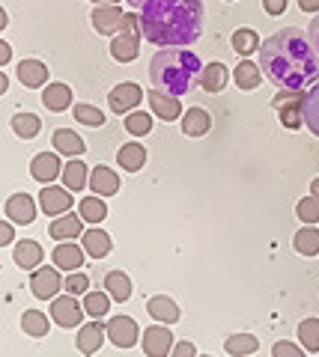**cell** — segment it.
Wrapping results in <instances>:
<instances>
[{
    "label": "cell",
    "instance_id": "cell-1",
    "mask_svg": "<svg viewBox=\"0 0 319 357\" xmlns=\"http://www.w3.org/2000/svg\"><path fill=\"white\" fill-rule=\"evenodd\" d=\"M260 69L281 93H307L319 84V51L304 30L287 27L260 45Z\"/></svg>",
    "mask_w": 319,
    "mask_h": 357
},
{
    "label": "cell",
    "instance_id": "cell-2",
    "mask_svg": "<svg viewBox=\"0 0 319 357\" xmlns=\"http://www.w3.org/2000/svg\"><path fill=\"white\" fill-rule=\"evenodd\" d=\"M144 39L158 48H185L203 36V0H149L140 6Z\"/></svg>",
    "mask_w": 319,
    "mask_h": 357
},
{
    "label": "cell",
    "instance_id": "cell-3",
    "mask_svg": "<svg viewBox=\"0 0 319 357\" xmlns=\"http://www.w3.org/2000/svg\"><path fill=\"white\" fill-rule=\"evenodd\" d=\"M203 69L206 66L194 51L164 48L149 63V81H152V89H158L164 96H188L200 84Z\"/></svg>",
    "mask_w": 319,
    "mask_h": 357
},
{
    "label": "cell",
    "instance_id": "cell-4",
    "mask_svg": "<svg viewBox=\"0 0 319 357\" xmlns=\"http://www.w3.org/2000/svg\"><path fill=\"white\" fill-rule=\"evenodd\" d=\"M140 36H144L140 15H126L123 18V27H119V36L111 42V57L117 63L138 60V54H140Z\"/></svg>",
    "mask_w": 319,
    "mask_h": 357
},
{
    "label": "cell",
    "instance_id": "cell-5",
    "mask_svg": "<svg viewBox=\"0 0 319 357\" xmlns=\"http://www.w3.org/2000/svg\"><path fill=\"white\" fill-rule=\"evenodd\" d=\"M84 312H87V310L78 304V301H75L72 292L51 298V319L57 321L60 328H78L81 319H84Z\"/></svg>",
    "mask_w": 319,
    "mask_h": 357
},
{
    "label": "cell",
    "instance_id": "cell-6",
    "mask_svg": "<svg viewBox=\"0 0 319 357\" xmlns=\"http://www.w3.org/2000/svg\"><path fill=\"white\" fill-rule=\"evenodd\" d=\"M66 280H60V268L54 265V268H36L30 277V289H33V295L42 298V301H48V298H57V292L63 289Z\"/></svg>",
    "mask_w": 319,
    "mask_h": 357
},
{
    "label": "cell",
    "instance_id": "cell-7",
    "mask_svg": "<svg viewBox=\"0 0 319 357\" xmlns=\"http://www.w3.org/2000/svg\"><path fill=\"white\" fill-rule=\"evenodd\" d=\"M274 107L281 110L283 128H302L304 126V96L302 93H283L274 98Z\"/></svg>",
    "mask_w": 319,
    "mask_h": 357
},
{
    "label": "cell",
    "instance_id": "cell-8",
    "mask_svg": "<svg viewBox=\"0 0 319 357\" xmlns=\"http://www.w3.org/2000/svg\"><path fill=\"white\" fill-rule=\"evenodd\" d=\"M140 102H144V89L138 84H119L111 89V96H107V105H111L114 114H131Z\"/></svg>",
    "mask_w": 319,
    "mask_h": 357
},
{
    "label": "cell",
    "instance_id": "cell-9",
    "mask_svg": "<svg viewBox=\"0 0 319 357\" xmlns=\"http://www.w3.org/2000/svg\"><path fill=\"white\" fill-rule=\"evenodd\" d=\"M107 340H111L117 349H131V345L138 342V321L128 319V316H114L111 321H107Z\"/></svg>",
    "mask_w": 319,
    "mask_h": 357
},
{
    "label": "cell",
    "instance_id": "cell-10",
    "mask_svg": "<svg viewBox=\"0 0 319 357\" xmlns=\"http://www.w3.org/2000/svg\"><path fill=\"white\" fill-rule=\"evenodd\" d=\"M123 18H126V13H119L117 3H102V6L93 9V27H96V33H105V36L119 33Z\"/></svg>",
    "mask_w": 319,
    "mask_h": 357
},
{
    "label": "cell",
    "instance_id": "cell-11",
    "mask_svg": "<svg viewBox=\"0 0 319 357\" xmlns=\"http://www.w3.org/2000/svg\"><path fill=\"white\" fill-rule=\"evenodd\" d=\"M39 206L45 215H66L72 208V194L66 188L45 185V191H39Z\"/></svg>",
    "mask_w": 319,
    "mask_h": 357
},
{
    "label": "cell",
    "instance_id": "cell-12",
    "mask_svg": "<svg viewBox=\"0 0 319 357\" xmlns=\"http://www.w3.org/2000/svg\"><path fill=\"white\" fill-rule=\"evenodd\" d=\"M147 98H149V107H152V114H156L158 119L170 122V119H179V116H182L179 96H164V93H158V89H149V93H147Z\"/></svg>",
    "mask_w": 319,
    "mask_h": 357
},
{
    "label": "cell",
    "instance_id": "cell-13",
    "mask_svg": "<svg viewBox=\"0 0 319 357\" xmlns=\"http://www.w3.org/2000/svg\"><path fill=\"white\" fill-rule=\"evenodd\" d=\"M3 211L13 223H24V227L36 220V203H33V197H27V194H13L6 199Z\"/></svg>",
    "mask_w": 319,
    "mask_h": 357
},
{
    "label": "cell",
    "instance_id": "cell-14",
    "mask_svg": "<svg viewBox=\"0 0 319 357\" xmlns=\"http://www.w3.org/2000/svg\"><path fill=\"white\" fill-rule=\"evenodd\" d=\"M173 349V333L161 325H152L144 331V354L149 357H164Z\"/></svg>",
    "mask_w": 319,
    "mask_h": 357
},
{
    "label": "cell",
    "instance_id": "cell-15",
    "mask_svg": "<svg viewBox=\"0 0 319 357\" xmlns=\"http://www.w3.org/2000/svg\"><path fill=\"white\" fill-rule=\"evenodd\" d=\"M84 248H78V244H72V241H63V244H57L54 248V253H51V259H54V265L60 268V271H78V268L84 265Z\"/></svg>",
    "mask_w": 319,
    "mask_h": 357
},
{
    "label": "cell",
    "instance_id": "cell-16",
    "mask_svg": "<svg viewBox=\"0 0 319 357\" xmlns=\"http://www.w3.org/2000/svg\"><path fill=\"white\" fill-rule=\"evenodd\" d=\"M60 173H63V170H60V161H57V155H54V152L36 155V158H33V164H30V176L36 178V182H42V185H51Z\"/></svg>",
    "mask_w": 319,
    "mask_h": 357
},
{
    "label": "cell",
    "instance_id": "cell-17",
    "mask_svg": "<svg viewBox=\"0 0 319 357\" xmlns=\"http://www.w3.org/2000/svg\"><path fill=\"white\" fill-rule=\"evenodd\" d=\"M105 337H107V328H105L98 319H93L90 325H84V328L78 331V351H84V354H96L98 349H102Z\"/></svg>",
    "mask_w": 319,
    "mask_h": 357
},
{
    "label": "cell",
    "instance_id": "cell-18",
    "mask_svg": "<svg viewBox=\"0 0 319 357\" xmlns=\"http://www.w3.org/2000/svg\"><path fill=\"white\" fill-rule=\"evenodd\" d=\"M212 128V116H209V110L203 107H191L182 114V134L185 137H203Z\"/></svg>",
    "mask_w": 319,
    "mask_h": 357
},
{
    "label": "cell",
    "instance_id": "cell-19",
    "mask_svg": "<svg viewBox=\"0 0 319 357\" xmlns=\"http://www.w3.org/2000/svg\"><path fill=\"white\" fill-rule=\"evenodd\" d=\"M18 81L30 89L45 86L48 84V66L39 63V60H21L18 63Z\"/></svg>",
    "mask_w": 319,
    "mask_h": 357
},
{
    "label": "cell",
    "instance_id": "cell-20",
    "mask_svg": "<svg viewBox=\"0 0 319 357\" xmlns=\"http://www.w3.org/2000/svg\"><path fill=\"white\" fill-rule=\"evenodd\" d=\"M90 188L98 197H114V194H119V176L111 170V167H93Z\"/></svg>",
    "mask_w": 319,
    "mask_h": 357
},
{
    "label": "cell",
    "instance_id": "cell-21",
    "mask_svg": "<svg viewBox=\"0 0 319 357\" xmlns=\"http://www.w3.org/2000/svg\"><path fill=\"white\" fill-rule=\"evenodd\" d=\"M81 248L87 250V256H93V259H102V256L111 253V236H107L105 229H87L81 236Z\"/></svg>",
    "mask_w": 319,
    "mask_h": 357
},
{
    "label": "cell",
    "instance_id": "cell-22",
    "mask_svg": "<svg viewBox=\"0 0 319 357\" xmlns=\"http://www.w3.org/2000/svg\"><path fill=\"white\" fill-rule=\"evenodd\" d=\"M42 105H45L51 114H63V110L72 105V89L66 84H48L45 93H42Z\"/></svg>",
    "mask_w": 319,
    "mask_h": 357
},
{
    "label": "cell",
    "instance_id": "cell-23",
    "mask_svg": "<svg viewBox=\"0 0 319 357\" xmlns=\"http://www.w3.org/2000/svg\"><path fill=\"white\" fill-rule=\"evenodd\" d=\"M147 312H149L152 319L164 321V325H173V321H179V307H176L168 295L149 298V301H147Z\"/></svg>",
    "mask_w": 319,
    "mask_h": 357
},
{
    "label": "cell",
    "instance_id": "cell-24",
    "mask_svg": "<svg viewBox=\"0 0 319 357\" xmlns=\"http://www.w3.org/2000/svg\"><path fill=\"white\" fill-rule=\"evenodd\" d=\"M81 215H60L57 220L48 227V236L51 238H60V241H69V238H78L81 236Z\"/></svg>",
    "mask_w": 319,
    "mask_h": 357
},
{
    "label": "cell",
    "instance_id": "cell-25",
    "mask_svg": "<svg viewBox=\"0 0 319 357\" xmlns=\"http://www.w3.org/2000/svg\"><path fill=\"white\" fill-rule=\"evenodd\" d=\"M42 262V248H39V241H18L15 244V265L18 268H24V271H36Z\"/></svg>",
    "mask_w": 319,
    "mask_h": 357
},
{
    "label": "cell",
    "instance_id": "cell-26",
    "mask_svg": "<svg viewBox=\"0 0 319 357\" xmlns=\"http://www.w3.org/2000/svg\"><path fill=\"white\" fill-rule=\"evenodd\" d=\"M54 149L63 152V155H69V158H78V155H84L87 143H84L75 131L60 128V131H54Z\"/></svg>",
    "mask_w": 319,
    "mask_h": 357
},
{
    "label": "cell",
    "instance_id": "cell-27",
    "mask_svg": "<svg viewBox=\"0 0 319 357\" xmlns=\"http://www.w3.org/2000/svg\"><path fill=\"white\" fill-rule=\"evenodd\" d=\"M119 167L128 173H138L140 167L147 164V149L140 146V143H126V146H119Z\"/></svg>",
    "mask_w": 319,
    "mask_h": 357
},
{
    "label": "cell",
    "instance_id": "cell-28",
    "mask_svg": "<svg viewBox=\"0 0 319 357\" xmlns=\"http://www.w3.org/2000/svg\"><path fill=\"white\" fill-rule=\"evenodd\" d=\"M233 77H236V86H239V89H257L260 81H262V69H260L257 63H251V60H242V63L236 66Z\"/></svg>",
    "mask_w": 319,
    "mask_h": 357
},
{
    "label": "cell",
    "instance_id": "cell-29",
    "mask_svg": "<svg viewBox=\"0 0 319 357\" xmlns=\"http://www.w3.org/2000/svg\"><path fill=\"white\" fill-rule=\"evenodd\" d=\"M105 292L111 295L114 301H128L131 298V280L123 274V271H111V274H105Z\"/></svg>",
    "mask_w": 319,
    "mask_h": 357
},
{
    "label": "cell",
    "instance_id": "cell-30",
    "mask_svg": "<svg viewBox=\"0 0 319 357\" xmlns=\"http://www.w3.org/2000/svg\"><path fill=\"white\" fill-rule=\"evenodd\" d=\"M227 84V66L224 63H212V66H206L203 69V77H200V86L206 89V93H221Z\"/></svg>",
    "mask_w": 319,
    "mask_h": 357
},
{
    "label": "cell",
    "instance_id": "cell-31",
    "mask_svg": "<svg viewBox=\"0 0 319 357\" xmlns=\"http://www.w3.org/2000/svg\"><path fill=\"white\" fill-rule=\"evenodd\" d=\"M292 244H295V250H299L302 256H313V253H319V229H313V223H307L304 229L295 232Z\"/></svg>",
    "mask_w": 319,
    "mask_h": 357
},
{
    "label": "cell",
    "instance_id": "cell-32",
    "mask_svg": "<svg viewBox=\"0 0 319 357\" xmlns=\"http://www.w3.org/2000/svg\"><path fill=\"white\" fill-rule=\"evenodd\" d=\"M21 328H24L27 337H45L48 333V316L42 310H27L24 319H21Z\"/></svg>",
    "mask_w": 319,
    "mask_h": 357
},
{
    "label": "cell",
    "instance_id": "cell-33",
    "mask_svg": "<svg viewBox=\"0 0 319 357\" xmlns=\"http://www.w3.org/2000/svg\"><path fill=\"white\" fill-rule=\"evenodd\" d=\"M224 349H227L230 354L242 357V354H254V351L260 349V342H257L254 333H233V337L224 342Z\"/></svg>",
    "mask_w": 319,
    "mask_h": 357
},
{
    "label": "cell",
    "instance_id": "cell-34",
    "mask_svg": "<svg viewBox=\"0 0 319 357\" xmlns=\"http://www.w3.org/2000/svg\"><path fill=\"white\" fill-rule=\"evenodd\" d=\"M304 126L319 137V84H313L304 96Z\"/></svg>",
    "mask_w": 319,
    "mask_h": 357
},
{
    "label": "cell",
    "instance_id": "cell-35",
    "mask_svg": "<svg viewBox=\"0 0 319 357\" xmlns=\"http://www.w3.org/2000/svg\"><path fill=\"white\" fill-rule=\"evenodd\" d=\"M78 211H81V218H84V220H90V223H93V227L107 218V206L102 203V199H98V194H96V197H84V199H81V206H78Z\"/></svg>",
    "mask_w": 319,
    "mask_h": 357
},
{
    "label": "cell",
    "instance_id": "cell-36",
    "mask_svg": "<svg viewBox=\"0 0 319 357\" xmlns=\"http://www.w3.org/2000/svg\"><path fill=\"white\" fill-rule=\"evenodd\" d=\"M299 340H302V349L316 354L319 351V319H304L299 325Z\"/></svg>",
    "mask_w": 319,
    "mask_h": 357
},
{
    "label": "cell",
    "instance_id": "cell-37",
    "mask_svg": "<svg viewBox=\"0 0 319 357\" xmlns=\"http://www.w3.org/2000/svg\"><path fill=\"white\" fill-rule=\"evenodd\" d=\"M230 42H233V51L242 54V57H248V54L260 51V36H257V30H236Z\"/></svg>",
    "mask_w": 319,
    "mask_h": 357
},
{
    "label": "cell",
    "instance_id": "cell-38",
    "mask_svg": "<svg viewBox=\"0 0 319 357\" xmlns=\"http://www.w3.org/2000/svg\"><path fill=\"white\" fill-rule=\"evenodd\" d=\"M84 310L90 312L93 319H105L107 310H111V295L107 292H87L84 295Z\"/></svg>",
    "mask_w": 319,
    "mask_h": 357
},
{
    "label": "cell",
    "instance_id": "cell-39",
    "mask_svg": "<svg viewBox=\"0 0 319 357\" xmlns=\"http://www.w3.org/2000/svg\"><path fill=\"white\" fill-rule=\"evenodd\" d=\"M63 182L69 191H81V188L87 185V164L81 161H69L63 167Z\"/></svg>",
    "mask_w": 319,
    "mask_h": 357
},
{
    "label": "cell",
    "instance_id": "cell-40",
    "mask_svg": "<svg viewBox=\"0 0 319 357\" xmlns=\"http://www.w3.org/2000/svg\"><path fill=\"white\" fill-rule=\"evenodd\" d=\"M39 128H42V122H39V116H33V114H18L13 119V131L18 134V137H24V140L36 137Z\"/></svg>",
    "mask_w": 319,
    "mask_h": 357
},
{
    "label": "cell",
    "instance_id": "cell-41",
    "mask_svg": "<svg viewBox=\"0 0 319 357\" xmlns=\"http://www.w3.org/2000/svg\"><path fill=\"white\" fill-rule=\"evenodd\" d=\"M126 131L131 137H144V134L152 131V116L149 114H140V110H131L126 116Z\"/></svg>",
    "mask_w": 319,
    "mask_h": 357
},
{
    "label": "cell",
    "instance_id": "cell-42",
    "mask_svg": "<svg viewBox=\"0 0 319 357\" xmlns=\"http://www.w3.org/2000/svg\"><path fill=\"white\" fill-rule=\"evenodd\" d=\"M75 119L81 122V126H90V128H98L105 122V116H102V110H96L93 105H75Z\"/></svg>",
    "mask_w": 319,
    "mask_h": 357
},
{
    "label": "cell",
    "instance_id": "cell-43",
    "mask_svg": "<svg viewBox=\"0 0 319 357\" xmlns=\"http://www.w3.org/2000/svg\"><path fill=\"white\" fill-rule=\"evenodd\" d=\"M295 215H299L304 223H319V197H304L299 199V206H295Z\"/></svg>",
    "mask_w": 319,
    "mask_h": 357
},
{
    "label": "cell",
    "instance_id": "cell-44",
    "mask_svg": "<svg viewBox=\"0 0 319 357\" xmlns=\"http://www.w3.org/2000/svg\"><path fill=\"white\" fill-rule=\"evenodd\" d=\"M63 289H66V292H72V295H87V289H90V280H87V274H81V271H69Z\"/></svg>",
    "mask_w": 319,
    "mask_h": 357
},
{
    "label": "cell",
    "instance_id": "cell-45",
    "mask_svg": "<svg viewBox=\"0 0 319 357\" xmlns=\"http://www.w3.org/2000/svg\"><path fill=\"white\" fill-rule=\"evenodd\" d=\"M262 9L269 15H281V13H287V0H262Z\"/></svg>",
    "mask_w": 319,
    "mask_h": 357
},
{
    "label": "cell",
    "instance_id": "cell-46",
    "mask_svg": "<svg viewBox=\"0 0 319 357\" xmlns=\"http://www.w3.org/2000/svg\"><path fill=\"white\" fill-rule=\"evenodd\" d=\"M272 351L278 354V357H283V354H290V357H299V354H302V349H299V345H292V342H278V345H274Z\"/></svg>",
    "mask_w": 319,
    "mask_h": 357
},
{
    "label": "cell",
    "instance_id": "cell-47",
    "mask_svg": "<svg viewBox=\"0 0 319 357\" xmlns=\"http://www.w3.org/2000/svg\"><path fill=\"white\" fill-rule=\"evenodd\" d=\"M13 241V223H3L0 227V244H9Z\"/></svg>",
    "mask_w": 319,
    "mask_h": 357
},
{
    "label": "cell",
    "instance_id": "cell-48",
    "mask_svg": "<svg viewBox=\"0 0 319 357\" xmlns=\"http://www.w3.org/2000/svg\"><path fill=\"white\" fill-rule=\"evenodd\" d=\"M197 349H194V345L191 342H179V345H176V349H173V354H179V357H185V354H194Z\"/></svg>",
    "mask_w": 319,
    "mask_h": 357
},
{
    "label": "cell",
    "instance_id": "cell-49",
    "mask_svg": "<svg viewBox=\"0 0 319 357\" xmlns=\"http://www.w3.org/2000/svg\"><path fill=\"white\" fill-rule=\"evenodd\" d=\"M9 57H13V48H9L6 42H0V66H6Z\"/></svg>",
    "mask_w": 319,
    "mask_h": 357
},
{
    "label": "cell",
    "instance_id": "cell-50",
    "mask_svg": "<svg viewBox=\"0 0 319 357\" xmlns=\"http://www.w3.org/2000/svg\"><path fill=\"white\" fill-rule=\"evenodd\" d=\"M299 6L304 13H319V0H299Z\"/></svg>",
    "mask_w": 319,
    "mask_h": 357
},
{
    "label": "cell",
    "instance_id": "cell-51",
    "mask_svg": "<svg viewBox=\"0 0 319 357\" xmlns=\"http://www.w3.org/2000/svg\"><path fill=\"white\" fill-rule=\"evenodd\" d=\"M311 39H313V45H316V51H319V18L311 24Z\"/></svg>",
    "mask_w": 319,
    "mask_h": 357
},
{
    "label": "cell",
    "instance_id": "cell-52",
    "mask_svg": "<svg viewBox=\"0 0 319 357\" xmlns=\"http://www.w3.org/2000/svg\"><path fill=\"white\" fill-rule=\"evenodd\" d=\"M311 191L319 197V178H313V182H311Z\"/></svg>",
    "mask_w": 319,
    "mask_h": 357
},
{
    "label": "cell",
    "instance_id": "cell-53",
    "mask_svg": "<svg viewBox=\"0 0 319 357\" xmlns=\"http://www.w3.org/2000/svg\"><path fill=\"white\" fill-rule=\"evenodd\" d=\"M128 3H131V6H138V9H140V6H144V3H149V0H128Z\"/></svg>",
    "mask_w": 319,
    "mask_h": 357
},
{
    "label": "cell",
    "instance_id": "cell-54",
    "mask_svg": "<svg viewBox=\"0 0 319 357\" xmlns=\"http://www.w3.org/2000/svg\"><path fill=\"white\" fill-rule=\"evenodd\" d=\"M93 3H117V0H93Z\"/></svg>",
    "mask_w": 319,
    "mask_h": 357
}]
</instances>
